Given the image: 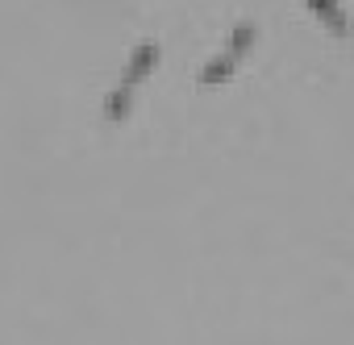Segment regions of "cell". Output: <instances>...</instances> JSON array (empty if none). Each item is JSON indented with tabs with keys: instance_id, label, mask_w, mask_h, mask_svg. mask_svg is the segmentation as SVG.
Segmentation results:
<instances>
[{
	"instance_id": "1",
	"label": "cell",
	"mask_w": 354,
	"mask_h": 345,
	"mask_svg": "<svg viewBox=\"0 0 354 345\" xmlns=\"http://www.w3.org/2000/svg\"><path fill=\"white\" fill-rule=\"evenodd\" d=\"M158 59H162V50H158V42H138L133 50H129V59H125V71H121V83L125 88H142L150 75H154V67H158Z\"/></svg>"
},
{
	"instance_id": "2",
	"label": "cell",
	"mask_w": 354,
	"mask_h": 345,
	"mask_svg": "<svg viewBox=\"0 0 354 345\" xmlns=\"http://www.w3.org/2000/svg\"><path fill=\"white\" fill-rule=\"evenodd\" d=\"M300 5H304L329 34H337V38L350 34V17H346V9H342V0H300Z\"/></svg>"
},
{
	"instance_id": "3",
	"label": "cell",
	"mask_w": 354,
	"mask_h": 345,
	"mask_svg": "<svg viewBox=\"0 0 354 345\" xmlns=\"http://www.w3.org/2000/svg\"><path fill=\"white\" fill-rule=\"evenodd\" d=\"M238 67H242V59H238V55H230V50H221L213 63H205V67H201L196 83H201V88H225V83L238 75Z\"/></svg>"
},
{
	"instance_id": "4",
	"label": "cell",
	"mask_w": 354,
	"mask_h": 345,
	"mask_svg": "<svg viewBox=\"0 0 354 345\" xmlns=\"http://www.w3.org/2000/svg\"><path fill=\"white\" fill-rule=\"evenodd\" d=\"M133 104H138V88H125V83H117V88L104 96V121H113V125L129 121Z\"/></svg>"
},
{
	"instance_id": "5",
	"label": "cell",
	"mask_w": 354,
	"mask_h": 345,
	"mask_svg": "<svg viewBox=\"0 0 354 345\" xmlns=\"http://www.w3.org/2000/svg\"><path fill=\"white\" fill-rule=\"evenodd\" d=\"M254 42H259V26H254V21H242V26L230 34V46H225V50L238 55V59H246V55L254 50Z\"/></svg>"
}]
</instances>
